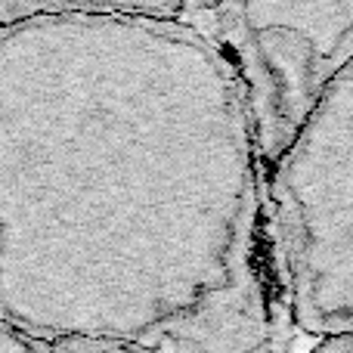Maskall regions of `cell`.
Listing matches in <instances>:
<instances>
[{
    "label": "cell",
    "mask_w": 353,
    "mask_h": 353,
    "mask_svg": "<svg viewBox=\"0 0 353 353\" xmlns=\"http://www.w3.org/2000/svg\"><path fill=\"white\" fill-rule=\"evenodd\" d=\"M263 31H232L251 103L257 137L267 159H282L325 93L353 65V3L273 6Z\"/></svg>",
    "instance_id": "2"
},
{
    "label": "cell",
    "mask_w": 353,
    "mask_h": 353,
    "mask_svg": "<svg viewBox=\"0 0 353 353\" xmlns=\"http://www.w3.org/2000/svg\"><path fill=\"white\" fill-rule=\"evenodd\" d=\"M276 201L294 319L329 341L353 338V65L288 149Z\"/></svg>",
    "instance_id": "1"
},
{
    "label": "cell",
    "mask_w": 353,
    "mask_h": 353,
    "mask_svg": "<svg viewBox=\"0 0 353 353\" xmlns=\"http://www.w3.org/2000/svg\"><path fill=\"white\" fill-rule=\"evenodd\" d=\"M316 353H353V338H338V341L323 344Z\"/></svg>",
    "instance_id": "3"
}]
</instances>
